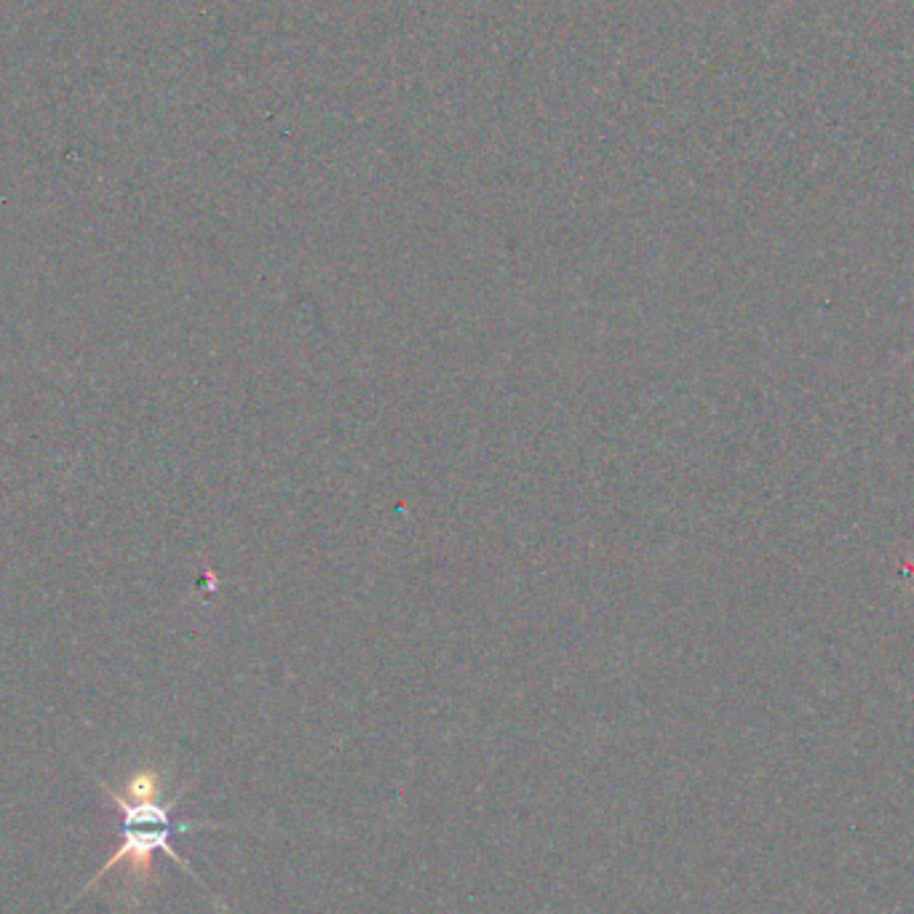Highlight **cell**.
Returning a JSON list of instances; mask_svg holds the SVG:
<instances>
[{
	"label": "cell",
	"mask_w": 914,
	"mask_h": 914,
	"mask_svg": "<svg viewBox=\"0 0 914 914\" xmlns=\"http://www.w3.org/2000/svg\"><path fill=\"white\" fill-rule=\"evenodd\" d=\"M102 792L113 800L118 816H121V845L115 850L113 856L107 858L102 869L83 885V893H89L102 877L113 872L115 866H123V882L126 888H145L150 877H153V856L158 850L172 858L174 864H180L188 874H193L198 880V874L190 869V864L185 858L172 848V834L188 832L193 826H209V824H174L172 821V808L180 802V797H174L169 802H131L126 797L118 794L115 786H110L107 781L99 778Z\"/></svg>",
	"instance_id": "obj_1"
}]
</instances>
